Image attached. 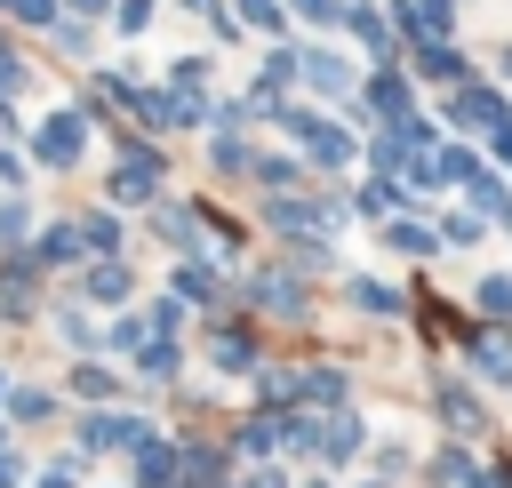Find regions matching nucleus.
<instances>
[{
  "instance_id": "f257e3e1",
  "label": "nucleus",
  "mask_w": 512,
  "mask_h": 488,
  "mask_svg": "<svg viewBox=\"0 0 512 488\" xmlns=\"http://www.w3.org/2000/svg\"><path fill=\"white\" fill-rule=\"evenodd\" d=\"M272 120H280V136H288L312 168H344V160H352V136H344L336 120H320V112H288V104H280Z\"/></svg>"
},
{
  "instance_id": "f03ea898",
  "label": "nucleus",
  "mask_w": 512,
  "mask_h": 488,
  "mask_svg": "<svg viewBox=\"0 0 512 488\" xmlns=\"http://www.w3.org/2000/svg\"><path fill=\"white\" fill-rule=\"evenodd\" d=\"M448 120H456V128H480V136H496V128H512V112H504V96H496V88H480V80L448 96Z\"/></svg>"
},
{
  "instance_id": "7ed1b4c3",
  "label": "nucleus",
  "mask_w": 512,
  "mask_h": 488,
  "mask_svg": "<svg viewBox=\"0 0 512 488\" xmlns=\"http://www.w3.org/2000/svg\"><path fill=\"white\" fill-rule=\"evenodd\" d=\"M80 144H88V128H80V112H48V120L32 128V152H40L48 168H72V160H80Z\"/></svg>"
},
{
  "instance_id": "20e7f679",
  "label": "nucleus",
  "mask_w": 512,
  "mask_h": 488,
  "mask_svg": "<svg viewBox=\"0 0 512 488\" xmlns=\"http://www.w3.org/2000/svg\"><path fill=\"white\" fill-rule=\"evenodd\" d=\"M336 24H344V32L376 56V64H392V40H400V32H392V16H384V8H344Z\"/></svg>"
},
{
  "instance_id": "39448f33",
  "label": "nucleus",
  "mask_w": 512,
  "mask_h": 488,
  "mask_svg": "<svg viewBox=\"0 0 512 488\" xmlns=\"http://www.w3.org/2000/svg\"><path fill=\"white\" fill-rule=\"evenodd\" d=\"M296 80H312L320 96H352V72H344L336 48H304V56H296Z\"/></svg>"
},
{
  "instance_id": "423d86ee",
  "label": "nucleus",
  "mask_w": 512,
  "mask_h": 488,
  "mask_svg": "<svg viewBox=\"0 0 512 488\" xmlns=\"http://www.w3.org/2000/svg\"><path fill=\"white\" fill-rule=\"evenodd\" d=\"M360 96H368V112L400 120V112H408V72H400V64H376V80H368Z\"/></svg>"
},
{
  "instance_id": "0eeeda50",
  "label": "nucleus",
  "mask_w": 512,
  "mask_h": 488,
  "mask_svg": "<svg viewBox=\"0 0 512 488\" xmlns=\"http://www.w3.org/2000/svg\"><path fill=\"white\" fill-rule=\"evenodd\" d=\"M144 456H136V488H184L176 472H184V456L176 448H152V440H136Z\"/></svg>"
},
{
  "instance_id": "6e6552de",
  "label": "nucleus",
  "mask_w": 512,
  "mask_h": 488,
  "mask_svg": "<svg viewBox=\"0 0 512 488\" xmlns=\"http://www.w3.org/2000/svg\"><path fill=\"white\" fill-rule=\"evenodd\" d=\"M336 208H312V200H272V232H328Z\"/></svg>"
},
{
  "instance_id": "1a4fd4ad",
  "label": "nucleus",
  "mask_w": 512,
  "mask_h": 488,
  "mask_svg": "<svg viewBox=\"0 0 512 488\" xmlns=\"http://www.w3.org/2000/svg\"><path fill=\"white\" fill-rule=\"evenodd\" d=\"M120 440L136 448L144 424H136V416H88V424H80V448H120Z\"/></svg>"
},
{
  "instance_id": "9d476101",
  "label": "nucleus",
  "mask_w": 512,
  "mask_h": 488,
  "mask_svg": "<svg viewBox=\"0 0 512 488\" xmlns=\"http://www.w3.org/2000/svg\"><path fill=\"white\" fill-rule=\"evenodd\" d=\"M416 72H424V80H464V56H456L448 40H424V48H416Z\"/></svg>"
},
{
  "instance_id": "9b49d317",
  "label": "nucleus",
  "mask_w": 512,
  "mask_h": 488,
  "mask_svg": "<svg viewBox=\"0 0 512 488\" xmlns=\"http://www.w3.org/2000/svg\"><path fill=\"white\" fill-rule=\"evenodd\" d=\"M472 368L496 376V384H512V344H504V336H480V344H472Z\"/></svg>"
},
{
  "instance_id": "f8f14e48",
  "label": "nucleus",
  "mask_w": 512,
  "mask_h": 488,
  "mask_svg": "<svg viewBox=\"0 0 512 488\" xmlns=\"http://www.w3.org/2000/svg\"><path fill=\"white\" fill-rule=\"evenodd\" d=\"M208 160H216V176H240V168H248L256 152H248V144H240L232 128H216V144H208Z\"/></svg>"
},
{
  "instance_id": "ddd939ff",
  "label": "nucleus",
  "mask_w": 512,
  "mask_h": 488,
  "mask_svg": "<svg viewBox=\"0 0 512 488\" xmlns=\"http://www.w3.org/2000/svg\"><path fill=\"white\" fill-rule=\"evenodd\" d=\"M464 184H472V208H480V216H504V224H512V192H504L496 176H464Z\"/></svg>"
},
{
  "instance_id": "4468645a",
  "label": "nucleus",
  "mask_w": 512,
  "mask_h": 488,
  "mask_svg": "<svg viewBox=\"0 0 512 488\" xmlns=\"http://www.w3.org/2000/svg\"><path fill=\"white\" fill-rule=\"evenodd\" d=\"M88 304H128V272L120 264H96L88 272Z\"/></svg>"
},
{
  "instance_id": "2eb2a0df",
  "label": "nucleus",
  "mask_w": 512,
  "mask_h": 488,
  "mask_svg": "<svg viewBox=\"0 0 512 488\" xmlns=\"http://www.w3.org/2000/svg\"><path fill=\"white\" fill-rule=\"evenodd\" d=\"M152 224H160V232H168V248H200V232H192V224H200V216H192V208H160V216H152Z\"/></svg>"
},
{
  "instance_id": "dca6fc26",
  "label": "nucleus",
  "mask_w": 512,
  "mask_h": 488,
  "mask_svg": "<svg viewBox=\"0 0 512 488\" xmlns=\"http://www.w3.org/2000/svg\"><path fill=\"white\" fill-rule=\"evenodd\" d=\"M352 304H360V312H376V320H392V312H400V296H392L384 280H352Z\"/></svg>"
},
{
  "instance_id": "f3484780",
  "label": "nucleus",
  "mask_w": 512,
  "mask_h": 488,
  "mask_svg": "<svg viewBox=\"0 0 512 488\" xmlns=\"http://www.w3.org/2000/svg\"><path fill=\"white\" fill-rule=\"evenodd\" d=\"M440 408H448V424H456V432H472V424H480V400H472L464 384H440Z\"/></svg>"
},
{
  "instance_id": "a211bd4d",
  "label": "nucleus",
  "mask_w": 512,
  "mask_h": 488,
  "mask_svg": "<svg viewBox=\"0 0 512 488\" xmlns=\"http://www.w3.org/2000/svg\"><path fill=\"white\" fill-rule=\"evenodd\" d=\"M288 80H296V48H272V56H264V72H256V88H272V96H280Z\"/></svg>"
},
{
  "instance_id": "6ab92c4d",
  "label": "nucleus",
  "mask_w": 512,
  "mask_h": 488,
  "mask_svg": "<svg viewBox=\"0 0 512 488\" xmlns=\"http://www.w3.org/2000/svg\"><path fill=\"white\" fill-rule=\"evenodd\" d=\"M248 360H256V344H248V328H232V336L216 328V368H248Z\"/></svg>"
},
{
  "instance_id": "aec40b11",
  "label": "nucleus",
  "mask_w": 512,
  "mask_h": 488,
  "mask_svg": "<svg viewBox=\"0 0 512 488\" xmlns=\"http://www.w3.org/2000/svg\"><path fill=\"white\" fill-rule=\"evenodd\" d=\"M136 368H144V376H176V344H168V336L152 328V344L136 352Z\"/></svg>"
},
{
  "instance_id": "412c9836",
  "label": "nucleus",
  "mask_w": 512,
  "mask_h": 488,
  "mask_svg": "<svg viewBox=\"0 0 512 488\" xmlns=\"http://www.w3.org/2000/svg\"><path fill=\"white\" fill-rule=\"evenodd\" d=\"M248 168H256V176H264V184H272V192H280V184H296V176H304V168H296V160H280V152H256V160H248Z\"/></svg>"
},
{
  "instance_id": "4be33fe9",
  "label": "nucleus",
  "mask_w": 512,
  "mask_h": 488,
  "mask_svg": "<svg viewBox=\"0 0 512 488\" xmlns=\"http://www.w3.org/2000/svg\"><path fill=\"white\" fill-rule=\"evenodd\" d=\"M392 248H408V256H432V248H440V232H424V224L408 216V224H392Z\"/></svg>"
},
{
  "instance_id": "5701e85b",
  "label": "nucleus",
  "mask_w": 512,
  "mask_h": 488,
  "mask_svg": "<svg viewBox=\"0 0 512 488\" xmlns=\"http://www.w3.org/2000/svg\"><path fill=\"white\" fill-rule=\"evenodd\" d=\"M112 24H120V40H136L152 24V0H112Z\"/></svg>"
},
{
  "instance_id": "b1692460",
  "label": "nucleus",
  "mask_w": 512,
  "mask_h": 488,
  "mask_svg": "<svg viewBox=\"0 0 512 488\" xmlns=\"http://www.w3.org/2000/svg\"><path fill=\"white\" fill-rule=\"evenodd\" d=\"M80 248H120V224L112 216H80Z\"/></svg>"
},
{
  "instance_id": "393cba45",
  "label": "nucleus",
  "mask_w": 512,
  "mask_h": 488,
  "mask_svg": "<svg viewBox=\"0 0 512 488\" xmlns=\"http://www.w3.org/2000/svg\"><path fill=\"white\" fill-rule=\"evenodd\" d=\"M320 448H328V456H352V448H360V424H352V416H336V424L320 432Z\"/></svg>"
},
{
  "instance_id": "a878e982",
  "label": "nucleus",
  "mask_w": 512,
  "mask_h": 488,
  "mask_svg": "<svg viewBox=\"0 0 512 488\" xmlns=\"http://www.w3.org/2000/svg\"><path fill=\"white\" fill-rule=\"evenodd\" d=\"M40 256H56V264H64V256H80V224H56V232L40 240Z\"/></svg>"
},
{
  "instance_id": "bb28decb",
  "label": "nucleus",
  "mask_w": 512,
  "mask_h": 488,
  "mask_svg": "<svg viewBox=\"0 0 512 488\" xmlns=\"http://www.w3.org/2000/svg\"><path fill=\"white\" fill-rule=\"evenodd\" d=\"M176 288H184L192 304H208V296H216V280H208V264H184V272H176Z\"/></svg>"
},
{
  "instance_id": "cd10ccee",
  "label": "nucleus",
  "mask_w": 512,
  "mask_h": 488,
  "mask_svg": "<svg viewBox=\"0 0 512 488\" xmlns=\"http://www.w3.org/2000/svg\"><path fill=\"white\" fill-rule=\"evenodd\" d=\"M432 472H440V488H464V480H472V456H464V448H448Z\"/></svg>"
},
{
  "instance_id": "c85d7f7f",
  "label": "nucleus",
  "mask_w": 512,
  "mask_h": 488,
  "mask_svg": "<svg viewBox=\"0 0 512 488\" xmlns=\"http://www.w3.org/2000/svg\"><path fill=\"white\" fill-rule=\"evenodd\" d=\"M8 8H16V24H48V32H56V16H64L56 0H8Z\"/></svg>"
},
{
  "instance_id": "c756f323",
  "label": "nucleus",
  "mask_w": 512,
  "mask_h": 488,
  "mask_svg": "<svg viewBox=\"0 0 512 488\" xmlns=\"http://www.w3.org/2000/svg\"><path fill=\"white\" fill-rule=\"evenodd\" d=\"M8 408H16V424H40V416H48V392H16Z\"/></svg>"
},
{
  "instance_id": "7c9ffc66",
  "label": "nucleus",
  "mask_w": 512,
  "mask_h": 488,
  "mask_svg": "<svg viewBox=\"0 0 512 488\" xmlns=\"http://www.w3.org/2000/svg\"><path fill=\"white\" fill-rule=\"evenodd\" d=\"M288 8H296V16H312V24H336V16H344V0H288Z\"/></svg>"
},
{
  "instance_id": "2f4dec72",
  "label": "nucleus",
  "mask_w": 512,
  "mask_h": 488,
  "mask_svg": "<svg viewBox=\"0 0 512 488\" xmlns=\"http://www.w3.org/2000/svg\"><path fill=\"white\" fill-rule=\"evenodd\" d=\"M480 304L488 312H512V280H480Z\"/></svg>"
},
{
  "instance_id": "473e14b6",
  "label": "nucleus",
  "mask_w": 512,
  "mask_h": 488,
  "mask_svg": "<svg viewBox=\"0 0 512 488\" xmlns=\"http://www.w3.org/2000/svg\"><path fill=\"white\" fill-rule=\"evenodd\" d=\"M240 16H248V24H264V32L280 24V8H272V0H240Z\"/></svg>"
},
{
  "instance_id": "72a5a7b5",
  "label": "nucleus",
  "mask_w": 512,
  "mask_h": 488,
  "mask_svg": "<svg viewBox=\"0 0 512 488\" xmlns=\"http://www.w3.org/2000/svg\"><path fill=\"white\" fill-rule=\"evenodd\" d=\"M0 184H24V160L16 152H0Z\"/></svg>"
},
{
  "instance_id": "f704fd0d",
  "label": "nucleus",
  "mask_w": 512,
  "mask_h": 488,
  "mask_svg": "<svg viewBox=\"0 0 512 488\" xmlns=\"http://www.w3.org/2000/svg\"><path fill=\"white\" fill-rule=\"evenodd\" d=\"M72 480H80V472H72V464H56V472H48L40 488H72Z\"/></svg>"
},
{
  "instance_id": "c9c22d12",
  "label": "nucleus",
  "mask_w": 512,
  "mask_h": 488,
  "mask_svg": "<svg viewBox=\"0 0 512 488\" xmlns=\"http://www.w3.org/2000/svg\"><path fill=\"white\" fill-rule=\"evenodd\" d=\"M104 8H112V0H72V16H104Z\"/></svg>"
},
{
  "instance_id": "e433bc0d",
  "label": "nucleus",
  "mask_w": 512,
  "mask_h": 488,
  "mask_svg": "<svg viewBox=\"0 0 512 488\" xmlns=\"http://www.w3.org/2000/svg\"><path fill=\"white\" fill-rule=\"evenodd\" d=\"M184 8H200V16H216V8H224V0H184Z\"/></svg>"
},
{
  "instance_id": "4c0bfd02",
  "label": "nucleus",
  "mask_w": 512,
  "mask_h": 488,
  "mask_svg": "<svg viewBox=\"0 0 512 488\" xmlns=\"http://www.w3.org/2000/svg\"><path fill=\"white\" fill-rule=\"evenodd\" d=\"M496 152H504V160H512V128H496Z\"/></svg>"
},
{
  "instance_id": "58836bf2",
  "label": "nucleus",
  "mask_w": 512,
  "mask_h": 488,
  "mask_svg": "<svg viewBox=\"0 0 512 488\" xmlns=\"http://www.w3.org/2000/svg\"><path fill=\"white\" fill-rule=\"evenodd\" d=\"M0 448H8V440H0Z\"/></svg>"
},
{
  "instance_id": "ea45409f",
  "label": "nucleus",
  "mask_w": 512,
  "mask_h": 488,
  "mask_svg": "<svg viewBox=\"0 0 512 488\" xmlns=\"http://www.w3.org/2000/svg\"><path fill=\"white\" fill-rule=\"evenodd\" d=\"M0 8H8V0H0Z\"/></svg>"
},
{
  "instance_id": "a19ab883",
  "label": "nucleus",
  "mask_w": 512,
  "mask_h": 488,
  "mask_svg": "<svg viewBox=\"0 0 512 488\" xmlns=\"http://www.w3.org/2000/svg\"><path fill=\"white\" fill-rule=\"evenodd\" d=\"M0 48H8V40H0Z\"/></svg>"
}]
</instances>
